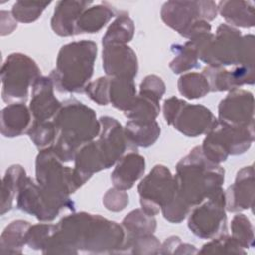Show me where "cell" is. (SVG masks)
<instances>
[{"instance_id":"6da1fadb","label":"cell","mask_w":255,"mask_h":255,"mask_svg":"<svg viewBox=\"0 0 255 255\" xmlns=\"http://www.w3.org/2000/svg\"><path fill=\"white\" fill-rule=\"evenodd\" d=\"M122 225L85 211L64 216L42 250L44 254L119 253L125 241Z\"/></svg>"},{"instance_id":"7a4b0ae2","label":"cell","mask_w":255,"mask_h":255,"mask_svg":"<svg viewBox=\"0 0 255 255\" xmlns=\"http://www.w3.org/2000/svg\"><path fill=\"white\" fill-rule=\"evenodd\" d=\"M174 198L189 210L222 187L225 171L220 164L208 160L200 145L193 147L176 164Z\"/></svg>"},{"instance_id":"3957f363","label":"cell","mask_w":255,"mask_h":255,"mask_svg":"<svg viewBox=\"0 0 255 255\" xmlns=\"http://www.w3.org/2000/svg\"><path fill=\"white\" fill-rule=\"evenodd\" d=\"M53 122L56 137L52 148L63 162L74 160L78 150L98 137L101 130L95 111L76 99L63 102Z\"/></svg>"},{"instance_id":"277c9868","label":"cell","mask_w":255,"mask_h":255,"mask_svg":"<svg viewBox=\"0 0 255 255\" xmlns=\"http://www.w3.org/2000/svg\"><path fill=\"white\" fill-rule=\"evenodd\" d=\"M63 163L52 146L40 149L35 162L36 181L42 190L52 220L65 208L75 210L70 195L84 185L74 168L64 166Z\"/></svg>"},{"instance_id":"5b68a950","label":"cell","mask_w":255,"mask_h":255,"mask_svg":"<svg viewBox=\"0 0 255 255\" xmlns=\"http://www.w3.org/2000/svg\"><path fill=\"white\" fill-rule=\"evenodd\" d=\"M198 59L207 66H254V36L227 24H220L216 33H207L192 40Z\"/></svg>"},{"instance_id":"8992f818","label":"cell","mask_w":255,"mask_h":255,"mask_svg":"<svg viewBox=\"0 0 255 255\" xmlns=\"http://www.w3.org/2000/svg\"><path fill=\"white\" fill-rule=\"evenodd\" d=\"M97 44L90 40L68 43L59 50L50 78L61 93H82L91 82L97 59Z\"/></svg>"},{"instance_id":"52a82bcc","label":"cell","mask_w":255,"mask_h":255,"mask_svg":"<svg viewBox=\"0 0 255 255\" xmlns=\"http://www.w3.org/2000/svg\"><path fill=\"white\" fill-rule=\"evenodd\" d=\"M254 138V127H236L217 120L214 127L206 133L200 147L208 160L220 164L229 155L246 152Z\"/></svg>"},{"instance_id":"ba28073f","label":"cell","mask_w":255,"mask_h":255,"mask_svg":"<svg viewBox=\"0 0 255 255\" xmlns=\"http://www.w3.org/2000/svg\"><path fill=\"white\" fill-rule=\"evenodd\" d=\"M41 76L36 62L23 53H12L1 67V96L7 104L25 103L29 88Z\"/></svg>"},{"instance_id":"9c48e42d","label":"cell","mask_w":255,"mask_h":255,"mask_svg":"<svg viewBox=\"0 0 255 255\" xmlns=\"http://www.w3.org/2000/svg\"><path fill=\"white\" fill-rule=\"evenodd\" d=\"M165 122L188 137L206 134L217 123V118L203 105L189 104L175 96L163 102Z\"/></svg>"},{"instance_id":"30bf717a","label":"cell","mask_w":255,"mask_h":255,"mask_svg":"<svg viewBox=\"0 0 255 255\" xmlns=\"http://www.w3.org/2000/svg\"><path fill=\"white\" fill-rule=\"evenodd\" d=\"M226 223L225 194L222 187L194 206L188 213V228L195 236L203 239H211L226 233Z\"/></svg>"},{"instance_id":"8fae6325","label":"cell","mask_w":255,"mask_h":255,"mask_svg":"<svg viewBox=\"0 0 255 255\" xmlns=\"http://www.w3.org/2000/svg\"><path fill=\"white\" fill-rule=\"evenodd\" d=\"M217 14V4L214 1H167L160 10L163 23L184 38L197 21L209 23Z\"/></svg>"},{"instance_id":"7c38bea8","label":"cell","mask_w":255,"mask_h":255,"mask_svg":"<svg viewBox=\"0 0 255 255\" xmlns=\"http://www.w3.org/2000/svg\"><path fill=\"white\" fill-rule=\"evenodd\" d=\"M137 191L141 209L155 216L175 196L174 175L166 166L156 164L140 180Z\"/></svg>"},{"instance_id":"4fadbf2b","label":"cell","mask_w":255,"mask_h":255,"mask_svg":"<svg viewBox=\"0 0 255 255\" xmlns=\"http://www.w3.org/2000/svg\"><path fill=\"white\" fill-rule=\"evenodd\" d=\"M99 121L101 130L96 141L108 169L115 165L126 154L128 149H136L128 142L124 128L117 119L110 116H102Z\"/></svg>"},{"instance_id":"5bb4252c","label":"cell","mask_w":255,"mask_h":255,"mask_svg":"<svg viewBox=\"0 0 255 255\" xmlns=\"http://www.w3.org/2000/svg\"><path fill=\"white\" fill-rule=\"evenodd\" d=\"M217 120L236 127H254L253 94L239 88L230 91L219 103Z\"/></svg>"},{"instance_id":"9a60e30c","label":"cell","mask_w":255,"mask_h":255,"mask_svg":"<svg viewBox=\"0 0 255 255\" xmlns=\"http://www.w3.org/2000/svg\"><path fill=\"white\" fill-rule=\"evenodd\" d=\"M103 69L112 78L134 79L138 71L135 52L128 45H108L103 47Z\"/></svg>"},{"instance_id":"2e32d148","label":"cell","mask_w":255,"mask_h":255,"mask_svg":"<svg viewBox=\"0 0 255 255\" xmlns=\"http://www.w3.org/2000/svg\"><path fill=\"white\" fill-rule=\"evenodd\" d=\"M54 84L50 77L40 76L32 86L29 109L33 121H51L57 115L62 104L54 94Z\"/></svg>"},{"instance_id":"e0dca14e","label":"cell","mask_w":255,"mask_h":255,"mask_svg":"<svg viewBox=\"0 0 255 255\" xmlns=\"http://www.w3.org/2000/svg\"><path fill=\"white\" fill-rule=\"evenodd\" d=\"M254 168L253 165L242 167L236 174L235 181L225 194V207L229 212L252 209L254 205Z\"/></svg>"},{"instance_id":"ac0fdd59","label":"cell","mask_w":255,"mask_h":255,"mask_svg":"<svg viewBox=\"0 0 255 255\" xmlns=\"http://www.w3.org/2000/svg\"><path fill=\"white\" fill-rule=\"evenodd\" d=\"M92 4V1L83 0L58 1L51 19V28L54 33L61 37L74 36L78 18Z\"/></svg>"},{"instance_id":"d6986e66","label":"cell","mask_w":255,"mask_h":255,"mask_svg":"<svg viewBox=\"0 0 255 255\" xmlns=\"http://www.w3.org/2000/svg\"><path fill=\"white\" fill-rule=\"evenodd\" d=\"M17 208L28 214L34 215L42 222L51 221L42 190L31 177L25 176L19 186L16 195Z\"/></svg>"},{"instance_id":"ffe728a7","label":"cell","mask_w":255,"mask_h":255,"mask_svg":"<svg viewBox=\"0 0 255 255\" xmlns=\"http://www.w3.org/2000/svg\"><path fill=\"white\" fill-rule=\"evenodd\" d=\"M144 170V157L137 150H130L116 163L111 174V180L114 187L121 190H128L143 175Z\"/></svg>"},{"instance_id":"44dd1931","label":"cell","mask_w":255,"mask_h":255,"mask_svg":"<svg viewBox=\"0 0 255 255\" xmlns=\"http://www.w3.org/2000/svg\"><path fill=\"white\" fill-rule=\"evenodd\" d=\"M33 117L25 103L8 104L1 111V133L5 137H16L27 133Z\"/></svg>"},{"instance_id":"7402d4cb","label":"cell","mask_w":255,"mask_h":255,"mask_svg":"<svg viewBox=\"0 0 255 255\" xmlns=\"http://www.w3.org/2000/svg\"><path fill=\"white\" fill-rule=\"evenodd\" d=\"M217 11L231 27L252 28L255 25L254 5L250 1H220Z\"/></svg>"},{"instance_id":"603a6c76","label":"cell","mask_w":255,"mask_h":255,"mask_svg":"<svg viewBox=\"0 0 255 255\" xmlns=\"http://www.w3.org/2000/svg\"><path fill=\"white\" fill-rule=\"evenodd\" d=\"M113 17H115V13L106 3L90 6L78 18L75 26V35L98 33Z\"/></svg>"},{"instance_id":"cb8c5ba5","label":"cell","mask_w":255,"mask_h":255,"mask_svg":"<svg viewBox=\"0 0 255 255\" xmlns=\"http://www.w3.org/2000/svg\"><path fill=\"white\" fill-rule=\"evenodd\" d=\"M124 130L128 142L135 149L152 145L160 135V127L156 121L143 123L129 120Z\"/></svg>"},{"instance_id":"d4e9b609","label":"cell","mask_w":255,"mask_h":255,"mask_svg":"<svg viewBox=\"0 0 255 255\" xmlns=\"http://www.w3.org/2000/svg\"><path fill=\"white\" fill-rule=\"evenodd\" d=\"M31 224L29 221L17 219L10 222L0 237L1 254H21L27 244V233Z\"/></svg>"},{"instance_id":"484cf974","label":"cell","mask_w":255,"mask_h":255,"mask_svg":"<svg viewBox=\"0 0 255 255\" xmlns=\"http://www.w3.org/2000/svg\"><path fill=\"white\" fill-rule=\"evenodd\" d=\"M136 99L135 84L132 79L110 77L109 102L124 113L128 112Z\"/></svg>"},{"instance_id":"4316f807","label":"cell","mask_w":255,"mask_h":255,"mask_svg":"<svg viewBox=\"0 0 255 255\" xmlns=\"http://www.w3.org/2000/svg\"><path fill=\"white\" fill-rule=\"evenodd\" d=\"M26 175L25 169L20 164H13L7 168L1 183V215H4L6 212L11 210L20 183Z\"/></svg>"},{"instance_id":"83f0119b","label":"cell","mask_w":255,"mask_h":255,"mask_svg":"<svg viewBox=\"0 0 255 255\" xmlns=\"http://www.w3.org/2000/svg\"><path fill=\"white\" fill-rule=\"evenodd\" d=\"M121 225L126 234L125 238H130L153 234L156 229V219L153 215L147 214L143 209L136 208L126 215Z\"/></svg>"},{"instance_id":"f1b7e54d","label":"cell","mask_w":255,"mask_h":255,"mask_svg":"<svg viewBox=\"0 0 255 255\" xmlns=\"http://www.w3.org/2000/svg\"><path fill=\"white\" fill-rule=\"evenodd\" d=\"M159 101L160 100L158 98L139 91L136 95L134 104L128 112L125 113V115L129 120L137 122L148 123L156 121L155 119L160 112Z\"/></svg>"},{"instance_id":"f546056e","label":"cell","mask_w":255,"mask_h":255,"mask_svg":"<svg viewBox=\"0 0 255 255\" xmlns=\"http://www.w3.org/2000/svg\"><path fill=\"white\" fill-rule=\"evenodd\" d=\"M134 35V23L127 13H122L113 21L103 36L102 45H127Z\"/></svg>"},{"instance_id":"4dcf8cb0","label":"cell","mask_w":255,"mask_h":255,"mask_svg":"<svg viewBox=\"0 0 255 255\" xmlns=\"http://www.w3.org/2000/svg\"><path fill=\"white\" fill-rule=\"evenodd\" d=\"M174 58L169 63V68L174 74H181L199 67V59L196 47L192 41H187L182 45L171 46Z\"/></svg>"},{"instance_id":"1f68e13d","label":"cell","mask_w":255,"mask_h":255,"mask_svg":"<svg viewBox=\"0 0 255 255\" xmlns=\"http://www.w3.org/2000/svg\"><path fill=\"white\" fill-rule=\"evenodd\" d=\"M181 96L189 100L203 98L210 92L209 84L202 73L189 72L181 75L177 82Z\"/></svg>"},{"instance_id":"d6a6232c","label":"cell","mask_w":255,"mask_h":255,"mask_svg":"<svg viewBox=\"0 0 255 255\" xmlns=\"http://www.w3.org/2000/svg\"><path fill=\"white\" fill-rule=\"evenodd\" d=\"M161 243L153 234L125 238L119 253L158 254Z\"/></svg>"},{"instance_id":"836d02e7","label":"cell","mask_w":255,"mask_h":255,"mask_svg":"<svg viewBox=\"0 0 255 255\" xmlns=\"http://www.w3.org/2000/svg\"><path fill=\"white\" fill-rule=\"evenodd\" d=\"M50 4L51 1H17L12 7L11 14L17 22L24 24L32 23L41 17L44 10Z\"/></svg>"},{"instance_id":"e575fe53","label":"cell","mask_w":255,"mask_h":255,"mask_svg":"<svg viewBox=\"0 0 255 255\" xmlns=\"http://www.w3.org/2000/svg\"><path fill=\"white\" fill-rule=\"evenodd\" d=\"M27 134L40 149L52 146L56 137V128L53 120L45 122L33 121Z\"/></svg>"},{"instance_id":"d590c367","label":"cell","mask_w":255,"mask_h":255,"mask_svg":"<svg viewBox=\"0 0 255 255\" xmlns=\"http://www.w3.org/2000/svg\"><path fill=\"white\" fill-rule=\"evenodd\" d=\"M202 74L209 84L210 92H230L237 89L231 75V70H226L224 67L207 66L203 69Z\"/></svg>"},{"instance_id":"8d00e7d4","label":"cell","mask_w":255,"mask_h":255,"mask_svg":"<svg viewBox=\"0 0 255 255\" xmlns=\"http://www.w3.org/2000/svg\"><path fill=\"white\" fill-rule=\"evenodd\" d=\"M231 236L242 246V248H251L254 246V229L249 218L240 212H237L230 223Z\"/></svg>"},{"instance_id":"74e56055","label":"cell","mask_w":255,"mask_h":255,"mask_svg":"<svg viewBox=\"0 0 255 255\" xmlns=\"http://www.w3.org/2000/svg\"><path fill=\"white\" fill-rule=\"evenodd\" d=\"M197 253H236L245 254L246 251L242 246L231 236L222 233L216 237L211 238L210 241L203 244Z\"/></svg>"},{"instance_id":"f35d334b","label":"cell","mask_w":255,"mask_h":255,"mask_svg":"<svg viewBox=\"0 0 255 255\" xmlns=\"http://www.w3.org/2000/svg\"><path fill=\"white\" fill-rule=\"evenodd\" d=\"M55 229V224L38 223L31 225L27 233V245L34 250H43Z\"/></svg>"},{"instance_id":"ab89813d","label":"cell","mask_w":255,"mask_h":255,"mask_svg":"<svg viewBox=\"0 0 255 255\" xmlns=\"http://www.w3.org/2000/svg\"><path fill=\"white\" fill-rule=\"evenodd\" d=\"M109 87L110 77H100L95 81L90 82L85 88L86 95L100 106H106L109 102Z\"/></svg>"},{"instance_id":"60d3db41","label":"cell","mask_w":255,"mask_h":255,"mask_svg":"<svg viewBox=\"0 0 255 255\" xmlns=\"http://www.w3.org/2000/svg\"><path fill=\"white\" fill-rule=\"evenodd\" d=\"M103 204L110 211H122L128 204V195L126 190L116 187L110 188L103 196Z\"/></svg>"},{"instance_id":"b9f144b4","label":"cell","mask_w":255,"mask_h":255,"mask_svg":"<svg viewBox=\"0 0 255 255\" xmlns=\"http://www.w3.org/2000/svg\"><path fill=\"white\" fill-rule=\"evenodd\" d=\"M139 91L151 94L158 99H161L165 93V84L160 77L156 75H148L140 83Z\"/></svg>"},{"instance_id":"7bdbcfd3","label":"cell","mask_w":255,"mask_h":255,"mask_svg":"<svg viewBox=\"0 0 255 255\" xmlns=\"http://www.w3.org/2000/svg\"><path fill=\"white\" fill-rule=\"evenodd\" d=\"M1 36L11 34L17 28V21L13 18L11 12L1 11Z\"/></svg>"},{"instance_id":"ee69618b","label":"cell","mask_w":255,"mask_h":255,"mask_svg":"<svg viewBox=\"0 0 255 255\" xmlns=\"http://www.w3.org/2000/svg\"><path fill=\"white\" fill-rule=\"evenodd\" d=\"M180 242H181L180 237L175 235L169 236L161 244L158 254H174V251Z\"/></svg>"},{"instance_id":"f6af8a7d","label":"cell","mask_w":255,"mask_h":255,"mask_svg":"<svg viewBox=\"0 0 255 255\" xmlns=\"http://www.w3.org/2000/svg\"><path fill=\"white\" fill-rule=\"evenodd\" d=\"M198 250L195 248L194 245L189 243H182L180 242L177 248L174 251V254H195Z\"/></svg>"}]
</instances>
